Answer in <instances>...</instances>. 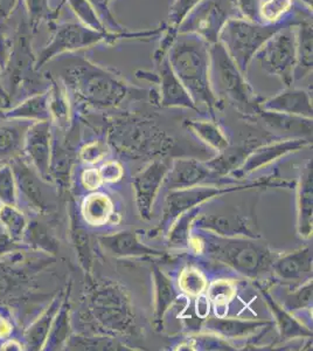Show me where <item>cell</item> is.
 Segmentation results:
<instances>
[{"mask_svg":"<svg viewBox=\"0 0 313 351\" xmlns=\"http://www.w3.org/2000/svg\"><path fill=\"white\" fill-rule=\"evenodd\" d=\"M108 155H109V147L107 144L101 141H94L92 143L87 144L81 149L79 158L84 163L94 165V164L102 162Z\"/></svg>","mask_w":313,"mask_h":351,"instance_id":"52","label":"cell"},{"mask_svg":"<svg viewBox=\"0 0 313 351\" xmlns=\"http://www.w3.org/2000/svg\"><path fill=\"white\" fill-rule=\"evenodd\" d=\"M62 79L79 99L96 108L117 107L127 96L123 81L84 59L66 64Z\"/></svg>","mask_w":313,"mask_h":351,"instance_id":"5","label":"cell"},{"mask_svg":"<svg viewBox=\"0 0 313 351\" xmlns=\"http://www.w3.org/2000/svg\"><path fill=\"white\" fill-rule=\"evenodd\" d=\"M81 184L84 186V190L87 191L94 192L99 190V186L103 184L101 173L99 169H87L81 173Z\"/></svg>","mask_w":313,"mask_h":351,"instance_id":"57","label":"cell"},{"mask_svg":"<svg viewBox=\"0 0 313 351\" xmlns=\"http://www.w3.org/2000/svg\"><path fill=\"white\" fill-rule=\"evenodd\" d=\"M72 335L71 326V304H69V289H68L64 301L60 306L55 319L53 321L52 329L49 331L44 350H61L64 349L68 339Z\"/></svg>","mask_w":313,"mask_h":351,"instance_id":"35","label":"cell"},{"mask_svg":"<svg viewBox=\"0 0 313 351\" xmlns=\"http://www.w3.org/2000/svg\"><path fill=\"white\" fill-rule=\"evenodd\" d=\"M210 79L215 77L218 87L227 99L243 114H258L260 102L246 75L238 69L225 46L218 41L210 46Z\"/></svg>","mask_w":313,"mask_h":351,"instance_id":"9","label":"cell"},{"mask_svg":"<svg viewBox=\"0 0 313 351\" xmlns=\"http://www.w3.org/2000/svg\"><path fill=\"white\" fill-rule=\"evenodd\" d=\"M0 101L4 104V108L8 109L12 106L11 100H10V96H8V92H6V88L4 86V81H3V71L0 68Z\"/></svg>","mask_w":313,"mask_h":351,"instance_id":"61","label":"cell"},{"mask_svg":"<svg viewBox=\"0 0 313 351\" xmlns=\"http://www.w3.org/2000/svg\"><path fill=\"white\" fill-rule=\"evenodd\" d=\"M24 6L26 19L34 34L44 21H47L48 24L55 21L59 14V8H61L60 5L56 11H53L49 6V0H24Z\"/></svg>","mask_w":313,"mask_h":351,"instance_id":"44","label":"cell"},{"mask_svg":"<svg viewBox=\"0 0 313 351\" xmlns=\"http://www.w3.org/2000/svg\"><path fill=\"white\" fill-rule=\"evenodd\" d=\"M0 226L4 228L8 238L13 243H20L24 239L28 223L24 213L13 205H0Z\"/></svg>","mask_w":313,"mask_h":351,"instance_id":"42","label":"cell"},{"mask_svg":"<svg viewBox=\"0 0 313 351\" xmlns=\"http://www.w3.org/2000/svg\"><path fill=\"white\" fill-rule=\"evenodd\" d=\"M64 1L69 5V8H72L73 12L75 13L76 16L82 21L84 26L99 32H107L95 8L88 0H64Z\"/></svg>","mask_w":313,"mask_h":351,"instance_id":"47","label":"cell"},{"mask_svg":"<svg viewBox=\"0 0 313 351\" xmlns=\"http://www.w3.org/2000/svg\"><path fill=\"white\" fill-rule=\"evenodd\" d=\"M53 132L51 121L32 122L25 135L24 150L38 175L46 180L51 178V156H52Z\"/></svg>","mask_w":313,"mask_h":351,"instance_id":"15","label":"cell"},{"mask_svg":"<svg viewBox=\"0 0 313 351\" xmlns=\"http://www.w3.org/2000/svg\"><path fill=\"white\" fill-rule=\"evenodd\" d=\"M87 309L108 335H127L135 330V311L130 296L114 280L89 279Z\"/></svg>","mask_w":313,"mask_h":351,"instance_id":"4","label":"cell"},{"mask_svg":"<svg viewBox=\"0 0 313 351\" xmlns=\"http://www.w3.org/2000/svg\"><path fill=\"white\" fill-rule=\"evenodd\" d=\"M11 330H12L11 324L0 315V339H8V336L11 334Z\"/></svg>","mask_w":313,"mask_h":351,"instance_id":"62","label":"cell"},{"mask_svg":"<svg viewBox=\"0 0 313 351\" xmlns=\"http://www.w3.org/2000/svg\"><path fill=\"white\" fill-rule=\"evenodd\" d=\"M16 182L10 164L0 167V204L16 206Z\"/></svg>","mask_w":313,"mask_h":351,"instance_id":"49","label":"cell"},{"mask_svg":"<svg viewBox=\"0 0 313 351\" xmlns=\"http://www.w3.org/2000/svg\"><path fill=\"white\" fill-rule=\"evenodd\" d=\"M23 344L19 343L16 339H5V342L1 344V350H24Z\"/></svg>","mask_w":313,"mask_h":351,"instance_id":"63","label":"cell"},{"mask_svg":"<svg viewBox=\"0 0 313 351\" xmlns=\"http://www.w3.org/2000/svg\"><path fill=\"white\" fill-rule=\"evenodd\" d=\"M13 122H0V158L21 156L24 149L25 135L31 121L12 120Z\"/></svg>","mask_w":313,"mask_h":351,"instance_id":"31","label":"cell"},{"mask_svg":"<svg viewBox=\"0 0 313 351\" xmlns=\"http://www.w3.org/2000/svg\"><path fill=\"white\" fill-rule=\"evenodd\" d=\"M168 165L162 160H155L137 172L132 180L135 202L139 216L143 220H151L153 205L168 171Z\"/></svg>","mask_w":313,"mask_h":351,"instance_id":"14","label":"cell"},{"mask_svg":"<svg viewBox=\"0 0 313 351\" xmlns=\"http://www.w3.org/2000/svg\"><path fill=\"white\" fill-rule=\"evenodd\" d=\"M197 302H195V314L198 316V319H206L210 314V300L207 295L197 296Z\"/></svg>","mask_w":313,"mask_h":351,"instance_id":"58","label":"cell"},{"mask_svg":"<svg viewBox=\"0 0 313 351\" xmlns=\"http://www.w3.org/2000/svg\"><path fill=\"white\" fill-rule=\"evenodd\" d=\"M48 25L52 31V38L45 46L44 49L40 52L39 56H36V68L40 71L42 69L45 64L64 53L92 47L94 45L108 39L116 40L121 36H132L127 34H108V32H99L84 26V24H74V23L56 24V21H53Z\"/></svg>","mask_w":313,"mask_h":351,"instance_id":"10","label":"cell"},{"mask_svg":"<svg viewBox=\"0 0 313 351\" xmlns=\"http://www.w3.org/2000/svg\"><path fill=\"white\" fill-rule=\"evenodd\" d=\"M99 170L103 183H117L123 178V167H122V164L116 160L105 162Z\"/></svg>","mask_w":313,"mask_h":351,"instance_id":"55","label":"cell"},{"mask_svg":"<svg viewBox=\"0 0 313 351\" xmlns=\"http://www.w3.org/2000/svg\"><path fill=\"white\" fill-rule=\"evenodd\" d=\"M255 148L249 145H238V147L229 145L228 148L218 152L215 158L206 162L207 167L220 178H226L241 168L242 164L245 163L247 157Z\"/></svg>","mask_w":313,"mask_h":351,"instance_id":"34","label":"cell"},{"mask_svg":"<svg viewBox=\"0 0 313 351\" xmlns=\"http://www.w3.org/2000/svg\"><path fill=\"white\" fill-rule=\"evenodd\" d=\"M64 298V294L55 296L47 308L40 314L39 317L26 329L24 336L26 349L33 351L44 350L49 331L52 329L53 321L55 319Z\"/></svg>","mask_w":313,"mask_h":351,"instance_id":"28","label":"cell"},{"mask_svg":"<svg viewBox=\"0 0 313 351\" xmlns=\"http://www.w3.org/2000/svg\"><path fill=\"white\" fill-rule=\"evenodd\" d=\"M313 230V162L309 160L297 184V231L301 238L310 239Z\"/></svg>","mask_w":313,"mask_h":351,"instance_id":"24","label":"cell"},{"mask_svg":"<svg viewBox=\"0 0 313 351\" xmlns=\"http://www.w3.org/2000/svg\"><path fill=\"white\" fill-rule=\"evenodd\" d=\"M274 327V321L270 319H246L236 317L214 316L207 317L203 328L208 332L215 334L221 339H248L250 336L258 335L263 331Z\"/></svg>","mask_w":313,"mask_h":351,"instance_id":"19","label":"cell"},{"mask_svg":"<svg viewBox=\"0 0 313 351\" xmlns=\"http://www.w3.org/2000/svg\"><path fill=\"white\" fill-rule=\"evenodd\" d=\"M258 289L261 293L266 306L269 308L271 315L274 316L275 324L277 326L279 337L281 342H290L295 339H310L312 337V329L301 324L299 319H296L291 311H288L283 304H278L274 296L271 295L269 289L256 284Z\"/></svg>","mask_w":313,"mask_h":351,"instance_id":"22","label":"cell"},{"mask_svg":"<svg viewBox=\"0 0 313 351\" xmlns=\"http://www.w3.org/2000/svg\"><path fill=\"white\" fill-rule=\"evenodd\" d=\"M12 46V34L8 32L4 23H0V68L4 69Z\"/></svg>","mask_w":313,"mask_h":351,"instance_id":"56","label":"cell"},{"mask_svg":"<svg viewBox=\"0 0 313 351\" xmlns=\"http://www.w3.org/2000/svg\"><path fill=\"white\" fill-rule=\"evenodd\" d=\"M236 13L235 0H201L179 25V33L195 34L207 44H215L223 26L236 18Z\"/></svg>","mask_w":313,"mask_h":351,"instance_id":"11","label":"cell"},{"mask_svg":"<svg viewBox=\"0 0 313 351\" xmlns=\"http://www.w3.org/2000/svg\"><path fill=\"white\" fill-rule=\"evenodd\" d=\"M76 156L68 144L59 143L53 137L52 156H51V178L61 190H68L71 183V173Z\"/></svg>","mask_w":313,"mask_h":351,"instance_id":"33","label":"cell"},{"mask_svg":"<svg viewBox=\"0 0 313 351\" xmlns=\"http://www.w3.org/2000/svg\"><path fill=\"white\" fill-rule=\"evenodd\" d=\"M11 167L16 177V190H19L28 206L39 213L52 211V205L48 202L44 189L41 188V182L44 180L33 167L28 165L27 160L18 156L13 158Z\"/></svg>","mask_w":313,"mask_h":351,"instance_id":"17","label":"cell"},{"mask_svg":"<svg viewBox=\"0 0 313 351\" xmlns=\"http://www.w3.org/2000/svg\"><path fill=\"white\" fill-rule=\"evenodd\" d=\"M48 109L51 122L58 124L61 129L67 128L71 121V106L67 93L52 77V84L48 89Z\"/></svg>","mask_w":313,"mask_h":351,"instance_id":"41","label":"cell"},{"mask_svg":"<svg viewBox=\"0 0 313 351\" xmlns=\"http://www.w3.org/2000/svg\"><path fill=\"white\" fill-rule=\"evenodd\" d=\"M297 39V64L295 68L294 81L301 80L312 69V26L308 23L298 25L296 28Z\"/></svg>","mask_w":313,"mask_h":351,"instance_id":"40","label":"cell"},{"mask_svg":"<svg viewBox=\"0 0 313 351\" xmlns=\"http://www.w3.org/2000/svg\"><path fill=\"white\" fill-rule=\"evenodd\" d=\"M278 188V186H290L288 182L271 180L266 178L263 180H256L251 183L218 184V185H198L193 188L181 189V190H172L167 193L164 205L163 217L160 219L158 226L151 231V237L164 234L168 231L179 216L192 210V208L203 206V204L210 200L214 199L216 197L223 196L231 192L245 191L250 189L258 188Z\"/></svg>","mask_w":313,"mask_h":351,"instance_id":"6","label":"cell"},{"mask_svg":"<svg viewBox=\"0 0 313 351\" xmlns=\"http://www.w3.org/2000/svg\"><path fill=\"white\" fill-rule=\"evenodd\" d=\"M185 127L193 132L199 140L210 145V148L220 152L229 147V140L220 125L207 120H187Z\"/></svg>","mask_w":313,"mask_h":351,"instance_id":"39","label":"cell"},{"mask_svg":"<svg viewBox=\"0 0 313 351\" xmlns=\"http://www.w3.org/2000/svg\"><path fill=\"white\" fill-rule=\"evenodd\" d=\"M255 58L266 72L278 76L286 87L292 86L297 64L296 28L283 26L262 46Z\"/></svg>","mask_w":313,"mask_h":351,"instance_id":"12","label":"cell"},{"mask_svg":"<svg viewBox=\"0 0 313 351\" xmlns=\"http://www.w3.org/2000/svg\"><path fill=\"white\" fill-rule=\"evenodd\" d=\"M34 33L26 18L20 21L12 34V46L8 62L3 69V80H6V92L11 104L16 97L24 100L28 96L46 92L52 84V76L36 68V56L33 51Z\"/></svg>","mask_w":313,"mask_h":351,"instance_id":"3","label":"cell"},{"mask_svg":"<svg viewBox=\"0 0 313 351\" xmlns=\"http://www.w3.org/2000/svg\"><path fill=\"white\" fill-rule=\"evenodd\" d=\"M203 210V206L192 208L179 216L166 232L167 245L172 250H190L193 236V221Z\"/></svg>","mask_w":313,"mask_h":351,"instance_id":"36","label":"cell"},{"mask_svg":"<svg viewBox=\"0 0 313 351\" xmlns=\"http://www.w3.org/2000/svg\"><path fill=\"white\" fill-rule=\"evenodd\" d=\"M19 0H0V21H8L16 11Z\"/></svg>","mask_w":313,"mask_h":351,"instance_id":"59","label":"cell"},{"mask_svg":"<svg viewBox=\"0 0 313 351\" xmlns=\"http://www.w3.org/2000/svg\"><path fill=\"white\" fill-rule=\"evenodd\" d=\"M152 278L155 287V329H162L164 317L171 307L178 301L179 293L172 280L160 269L157 263L152 265Z\"/></svg>","mask_w":313,"mask_h":351,"instance_id":"27","label":"cell"},{"mask_svg":"<svg viewBox=\"0 0 313 351\" xmlns=\"http://www.w3.org/2000/svg\"><path fill=\"white\" fill-rule=\"evenodd\" d=\"M260 109L312 119V100L309 93L291 86L274 97L261 101Z\"/></svg>","mask_w":313,"mask_h":351,"instance_id":"23","label":"cell"},{"mask_svg":"<svg viewBox=\"0 0 313 351\" xmlns=\"http://www.w3.org/2000/svg\"><path fill=\"white\" fill-rule=\"evenodd\" d=\"M99 246L114 258H163L165 253L150 247L139 240L134 231H121L99 238Z\"/></svg>","mask_w":313,"mask_h":351,"instance_id":"20","label":"cell"},{"mask_svg":"<svg viewBox=\"0 0 313 351\" xmlns=\"http://www.w3.org/2000/svg\"><path fill=\"white\" fill-rule=\"evenodd\" d=\"M28 240L29 245L38 250H42L46 253L56 254L59 250V243L53 234L49 233L47 228H45L44 223H28L27 230L25 233L24 239Z\"/></svg>","mask_w":313,"mask_h":351,"instance_id":"45","label":"cell"},{"mask_svg":"<svg viewBox=\"0 0 313 351\" xmlns=\"http://www.w3.org/2000/svg\"><path fill=\"white\" fill-rule=\"evenodd\" d=\"M159 64L160 69L155 82L160 84V104L163 107H181L200 112L183 84L172 71L168 61L163 60Z\"/></svg>","mask_w":313,"mask_h":351,"instance_id":"25","label":"cell"},{"mask_svg":"<svg viewBox=\"0 0 313 351\" xmlns=\"http://www.w3.org/2000/svg\"><path fill=\"white\" fill-rule=\"evenodd\" d=\"M201 0H175L170 11V26L168 27L177 28L183 23L187 14L200 3Z\"/></svg>","mask_w":313,"mask_h":351,"instance_id":"53","label":"cell"},{"mask_svg":"<svg viewBox=\"0 0 313 351\" xmlns=\"http://www.w3.org/2000/svg\"><path fill=\"white\" fill-rule=\"evenodd\" d=\"M292 8V0H262L258 16L261 24H277Z\"/></svg>","mask_w":313,"mask_h":351,"instance_id":"48","label":"cell"},{"mask_svg":"<svg viewBox=\"0 0 313 351\" xmlns=\"http://www.w3.org/2000/svg\"><path fill=\"white\" fill-rule=\"evenodd\" d=\"M195 231L201 234L192 236L190 251L226 265L254 281L271 271L278 256L261 238L220 237L201 230Z\"/></svg>","mask_w":313,"mask_h":351,"instance_id":"1","label":"cell"},{"mask_svg":"<svg viewBox=\"0 0 313 351\" xmlns=\"http://www.w3.org/2000/svg\"><path fill=\"white\" fill-rule=\"evenodd\" d=\"M238 182L240 180L220 178L207 167L206 162H200L195 158H175L167 171L164 186L168 191H172L198 185H218Z\"/></svg>","mask_w":313,"mask_h":351,"instance_id":"13","label":"cell"},{"mask_svg":"<svg viewBox=\"0 0 313 351\" xmlns=\"http://www.w3.org/2000/svg\"><path fill=\"white\" fill-rule=\"evenodd\" d=\"M238 12L241 13L243 19L253 23H260V6L262 4V0H235Z\"/></svg>","mask_w":313,"mask_h":351,"instance_id":"54","label":"cell"},{"mask_svg":"<svg viewBox=\"0 0 313 351\" xmlns=\"http://www.w3.org/2000/svg\"><path fill=\"white\" fill-rule=\"evenodd\" d=\"M69 215H71V226H69L71 239H72L73 246L75 248L79 266L87 274L88 279H92L94 256H92V240L87 230L81 225L79 218L76 216L74 202H71Z\"/></svg>","mask_w":313,"mask_h":351,"instance_id":"30","label":"cell"},{"mask_svg":"<svg viewBox=\"0 0 313 351\" xmlns=\"http://www.w3.org/2000/svg\"><path fill=\"white\" fill-rule=\"evenodd\" d=\"M0 119L31 122L51 121L48 109V90L28 96L16 106H11L10 108L0 109Z\"/></svg>","mask_w":313,"mask_h":351,"instance_id":"29","label":"cell"},{"mask_svg":"<svg viewBox=\"0 0 313 351\" xmlns=\"http://www.w3.org/2000/svg\"><path fill=\"white\" fill-rule=\"evenodd\" d=\"M312 247L306 245L283 256L278 254L271 271L281 282L301 286L312 280Z\"/></svg>","mask_w":313,"mask_h":351,"instance_id":"18","label":"cell"},{"mask_svg":"<svg viewBox=\"0 0 313 351\" xmlns=\"http://www.w3.org/2000/svg\"><path fill=\"white\" fill-rule=\"evenodd\" d=\"M281 27V24H260L241 18H231L222 28L218 41L246 75L256 53Z\"/></svg>","mask_w":313,"mask_h":351,"instance_id":"8","label":"cell"},{"mask_svg":"<svg viewBox=\"0 0 313 351\" xmlns=\"http://www.w3.org/2000/svg\"><path fill=\"white\" fill-rule=\"evenodd\" d=\"M27 284V271L25 268L16 267V263L0 261V302L21 294Z\"/></svg>","mask_w":313,"mask_h":351,"instance_id":"37","label":"cell"},{"mask_svg":"<svg viewBox=\"0 0 313 351\" xmlns=\"http://www.w3.org/2000/svg\"><path fill=\"white\" fill-rule=\"evenodd\" d=\"M236 291V285L231 280H216L207 287V298L216 309L226 308L235 299Z\"/></svg>","mask_w":313,"mask_h":351,"instance_id":"46","label":"cell"},{"mask_svg":"<svg viewBox=\"0 0 313 351\" xmlns=\"http://www.w3.org/2000/svg\"><path fill=\"white\" fill-rule=\"evenodd\" d=\"M88 1L94 6L95 10H97V11H96L97 14H101V13H102V16H103L104 19H107L109 24L117 26L116 21H114V19H112V16H110V13L108 12L107 3H105V0H88Z\"/></svg>","mask_w":313,"mask_h":351,"instance_id":"60","label":"cell"},{"mask_svg":"<svg viewBox=\"0 0 313 351\" xmlns=\"http://www.w3.org/2000/svg\"><path fill=\"white\" fill-rule=\"evenodd\" d=\"M167 61L197 107L200 104L210 110L220 108L221 102L210 82V44L195 34L175 39Z\"/></svg>","mask_w":313,"mask_h":351,"instance_id":"2","label":"cell"},{"mask_svg":"<svg viewBox=\"0 0 313 351\" xmlns=\"http://www.w3.org/2000/svg\"><path fill=\"white\" fill-rule=\"evenodd\" d=\"M108 1H109V0H105V3H107V4H108Z\"/></svg>","mask_w":313,"mask_h":351,"instance_id":"64","label":"cell"},{"mask_svg":"<svg viewBox=\"0 0 313 351\" xmlns=\"http://www.w3.org/2000/svg\"><path fill=\"white\" fill-rule=\"evenodd\" d=\"M190 339H193V343L187 344V349L195 348V350H234L226 339L218 337L215 334L203 336H192Z\"/></svg>","mask_w":313,"mask_h":351,"instance_id":"51","label":"cell"},{"mask_svg":"<svg viewBox=\"0 0 313 351\" xmlns=\"http://www.w3.org/2000/svg\"><path fill=\"white\" fill-rule=\"evenodd\" d=\"M310 145H312V141L309 138H286L258 147L250 152L241 168L231 173L230 177H233L234 180H242L253 172L266 168L275 160H279L291 152H297L308 148Z\"/></svg>","mask_w":313,"mask_h":351,"instance_id":"16","label":"cell"},{"mask_svg":"<svg viewBox=\"0 0 313 351\" xmlns=\"http://www.w3.org/2000/svg\"><path fill=\"white\" fill-rule=\"evenodd\" d=\"M116 152L131 160L164 156L173 148V140L153 122L140 119L118 120L108 134Z\"/></svg>","mask_w":313,"mask_h":351,"instance_id":"7","label":"cell"},{"mask_svg":"<svg viewBox=\"0 0 313 351\" xmlns=\"http://www.w3.org/2000/svg\"><path fill=\"white\" fill-rule=\"evenodd\" d=\"M283 306L291 313L312 307V280L306 281L298 286L297 289L292 291L286 298V304Z\"/></svg>","mask_w":313,"mask_h":351,"instance_id":"50","label":"cell"},{"mask_svg":"<svg viewBox=\"0 0 313 351\" xmlns=\"http://www.w3.org/2000/svg\"><path fill=\"white\" fill-rule=\"evenodd\" d=\"M193 230L210 232L220 237L261 238L253 231L246 218L235 213L201 215L200 212L193 221Z\"/></svg>","mask_w":313,"mask_h":351,"instance_id":"21","label":"cell"},{"mask_svg":"<svg viewBox=\"0 0 313 351\" xmlns=\"http://www.w3.org/2000/svg\"><path fill=\"white\" fill-rule=\"evenodd\" d=\"M68 350L87 351H127L131 348L124 346L115 336L108 335H71L66 348Z\"/></svg>","mask_w":313,"mask_h":351,"instance_id":"38","label":"cell"},{"mask_svg":"<svg viewBox=\"0 0 313 351\" xmlns=\"http://www.w3.org/2000/svg\"><path fill=\"white\" fill-rule=\"evenodd\" d=\"M178 285L183 294L188 298H197L207 291L208 280L200 268L195 265H186L179 274Z\"/></svg>","mask_w":313,"mask_h":351,"instance_id":"43","label":"cell"},{"mask_svg":"<svg viewBox=\"0 0 313 351\" xmlns=\"http://www.w3.org/2000/svg\"><path fill=\"white\" fill-rule=\"evenodd\" d=\"M256 115L263 121L266 128L279 135L290 136V138L312 137V119L301 116L288 115L260 109Z\"/></svg>","mask_w":313,"mask_h":351,"instance_id":"26","label":"cell"},{"mask_svg":"<svg viewBox=\"0 0 313 351\" xmlns=\"http://www.w3.org/2000/svg\"><path fill=\"white\" fill-rule=\"evenodd\" d=\"M115 208L110 197L102 192H92L81 204V216L90 226H103L114 216Z\"/></svg>","mask_w":313,"mask_h":351,"instance_id":"32","label":"cell"}]
</instances>
